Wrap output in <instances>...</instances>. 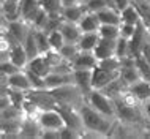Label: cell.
Wrapping results in <instances>:
<instances>
[{
	"label": "cell",
	"mask_w": 150,
	"mask_h": 139,
	"mask_svg": "<svg viewBox=\"0 0 150 139\" xmlns=\"http://www.w3.org/2000/svg\"><path fill=\"white\" fill-rule=\"evenodd\" d=\"M79 114L84 122V138H109L117 118L108 117L93 109L88 103H84L79 108Z\"/></svg>",
	"instance_id": "1"
},
{
	"label": "cell",
	"mask_w": 150,
	"mask_h": 139,
	"mask_svg": "<svg viewBox=\"0 0 150 139\" xmlns=\"http://www.w3.org/2000/svg\"><path fill=\"white\" fill-rule=\"evenodd\" d=\"M51 92L54 95V98L57 100L59 106H63V108L79 109L81 106L86 103V93L81 90L74 82L63 85V87H59V89H54Z\"/></svg>",
	"instance_id": "2"
},
{
	"label": "cell",
	"mask_w": 150,
	"mask_h": 139,
	"mask_svg": "<svg viewBox=\"0 0 150 139\" xmlns=\"http://www.w3.org/2000/svg\"><path fill=\"white\" fill-rule=\"evenodd\" d=\"M86 103H88L93 109H96L98 112L104 114V116L117 118V104H115L114 98L109 96L106 92L92 90L86 96Z\"/></svg>",
	"instance_id": "3"
},
{
	"label": "cell",
	"mask_w": 150,
	"mask_h": 139,
	"mask_svg": "<svg viewBox=\"0 0 150 139\" xmlns=\"http://www.w3.org/2000/svg\"><path fill=\"white\" fill-rule=\"evenodd\" d=\"M36 120L41 125L43 131H60L65 126L63 116L57 109H41L36 116Z\"/></svg>",
	"instance_id": "4"
},
{
	"label": "cell",
	"mask_w": 150,
	"mask_h": 139,
	"mask_svg": "<svg viewBox=\"0 0 150 139\" xmlns=\"http://www.w3.org/2000/svg\"><path fill=\"white\" fill-rule=\"evenodd\" d=\"M5 79H6V87L10 89V90L24 92V93L35 90L33 82H32L29 73H27L25 70H22V71H19V73H14V74H11V76H5Z\"/></svg>",
	"instance_id": "5"
},
{
	"label": "cell",
	"mask_w": 150,
	"mask_h": 139,
	"mask_svg": "<svg viewBox=\"0 0 150 139\" xmlns=\"http://www.w3.org/2000/svg\"><path fill=\"white\" fill-rule=\"evenodd\" d=\"M100 60L93 54V51H79V54L71 62L73 70H95Z\"/></svg>",
	"instance_id": "6"
},
{
	"label": "cell",
	"mask_w": 150,
	"mask_h": 139,
	"mask_svg": "<svg viewBox=\"0 0 150 139\" xmlns=\"http://www.w3.org/2000/svg\"><path fill=\"white\" fill-rule=\"evenodd\" d=\"M120 71H108V70L98 68L93 70V90H103L106 89L115 77H119Z\"/></svg>",
	"instance_id": "7"
},
{
	"label": "cell",
	"mask_w": 150,
	"mask_h": 139,
	"mask_svg": "<svg viewBox=\"0 0 150 139\" xmlns=\"http://www.w3.org/2000/svg\"><path fill=\"white\" fill-rule=\"evenodd\" d=\"M74 84L86 93V96L93 90V70H73Z\"/></svg>",
	"instance_id": "8"
},
{
	"label": "cell",
	"mask_w": 150,
	"mask_h": 139,
	"mask_svg": "<svg viewBox=\"0 0 150 139\" xmlns=\"http://www.w3.org/2000/svg\"><path fill=\"white\" fill-rule=\"evenodd\" d=\"M59 30L62 32L65 43H70V44H78L81 36H82V30H81L79 24L71 22V21H65V19H63V22H62Z\"/></svg>",
	"instance_id": "9"
},
{
	"label": "cell",
	"mask_w": 150,
	"mask_h": 139,
	"mask_svg": "<svg viewBox=\"0 0 150 139\" xmlns=\"http://www.w3.org/2000/svg\"><path fill=\"white\" fill-rule=\"evenodd\" d=\"M0 11L2 18L6 21H16L21 19V0H2L0 2Z\"/></svg>",
	"instance_id": "10"
},
{
	"label": "cell",
	"mask_w": 150,
	"mask_h": 139,
	"mask_svg": "<svg viewBox=\"0 0 150 139\" xmlns=\"http://www.w3.org/2000/svg\"><path fill=\"white\" fill-rule=\"evenodd\" d=\"M0 130L3 138H19L24 118H2L0 120Z\"/></svg>",
	"instance_id": "11"
},
{
	"label": "cell",
	"mask_w": 150,
	"mask_h": 139,
	"mask_svg": "<svg viewBox=\"0 0 150 139\" xmlns=\"http://www.w3.org/2000/svg\"><path fill=\"white\" fill-rule=\"evenodd\" d=\"M19 138H43V128L35 117H25Z\"/></svg>",
	"instance_id": "12"
},
{
	"label": "cell",
	"mask_w": 150,
	"mask_h": 139,
	"mask_svg": "<svg viewBox=\"0 0 150 139\" xmlns=\"http://www.w3.org/2000/svg\"><path fill=\"white\" fill-rule=\"evenodd\" d=\"M25 70H29V71L35 73V74L44 77L52 71V67H51V63H49V60H47L46 55H38V57H35V59L30 60Z\"/></svg>",
	"instance_id": "13"
},
{
	"label": "cell",
	"mask_w": 150,
	"mask_h": 139,
	"mask_svg": "<svg viewBox=\"0 0 150 139\" xmlns=\"http://www.w3.org/2000/svg\"><path fill=\"white\" fill-rule=\"evenodd\" d=\"M115 41L117 40H108V38H101L100 36L98 44L93 49V54L96 55V59L103 60V59H109V57L115 55Z\"/></svg>",
	"instance_id": "14"
},
{
	"label": "cell",
	"mask_w": 150,
	"mask_h": 139,
	"mask_svg": "<svg viewBox=\"0 0 150 139\" xmlns=\"http://www.w3.org/2000/svg\"><path fill=\"white\" fill-rule=\"evenodd\" d=\"M10 60L14 62L18 67H21L22 70L27 68L30 59H29V55H27V51H25V48H24L22 43L14 44V46L10 48Z\"/></svg>",
	"instance_id": "15"
},
{
	"label": "cell",
	"mask_w": 150,
	"mask_h": 139,
	"mask_svg": "<svg viewBox=\"0 0 150 139\" xmlns=\"http://www.w3.org/2000/svg\"><path fill=\"white\" fill-rule=\"evenodd\" d=\"M128 89L134 93V95L139 98L144 104L150 103V81L139 79V81H136V82L129 84Z\"/></svg>",
	"instance_id": "16"
},
{
	"label": "cell",
	"mask_w": 150,
	"mask_h": 139,
	"mask_svg": "<svg viewBox=\"0 0 150 139\" xmlns=\"http://www.w3.org/2000/svg\"><path fill=\"white\" fill-rule=\"evenodd\" d=\"M82 33H88V32H98L101 27L100 18L96 13H90V11H86V14L82 16V19L78 22Z\"/></svg>",
	"instance_id": "17"
},
{
	"label": "cell",
	"mask_w": 150,
	"mask_h": 139,
	"mask_svg": "<svg viewBox=\"0 0 150 139\" xmlns=\"http://www.w3.org/2000/svg\"><path fill=\"white\" fill-rule=\"evenodd\" d=\"M41 8V0H21V18L30 22V19Z\"/></svg>",
	"instance_id": "18"
},
{
	"label": "cell",
	"mask_w": 150,
	"mask_h": 139,
	"mask_svg": "<svg viewBox=\"0 0 150 139\" xmlns=\"http://www.w3.org/2000/svg\"><path fill=\"white\" fill-rule=\"evenodd\" d=\"M86 11H87L86 6H84L82 3H78V5L63 8L62 16H63L65 21H71V22H76V24H78L81 19H82V16L86 14Z\"/></svg>",
	"instance_id": "19"
},
{
	"label": "cell",
	"mask_w": 150,
	"mask_h": 139,
	"mask_svg": "<svg viewBox=\"0 0 150 139\" xmlns=\"http://www.w3.org/2000/svg\"><path fill=\"white\" fill-rule=\"evenodd\" d=\"M122 16V24H129V26H137L142 19H141L139 10L136 8L134 3H131L128 8H125L123 11L120 13Z\"/></svg>",
	"instance_id": "20"
},
{
	"label": "cell",
	"mask_w": 150,
	"mask_h": 139,
	"mask_svg": "<svg viewBox=\"0 0 150 139\" xmlns=\"http://www.w3.org/2000/svg\"><path fill=\"white\" fill-rule=\"evenodd\" d=\"M100 41V33L98 32H88V33H82L78 46L81 51H93L95 46Z\"/></svg>",
	"instance_id": "21"
},
{
	"label": "cell",
	"mask_w": 150,
	"mask_h": 139,
	"mask_svg": "<svg viewBox=\"0 0 150 139\" xmlns=\"http://www.w3.org/2000/svg\"><path fill=\"white\" fill-rule=\"evenodd\" d=\"M96 14H98L101 24H115V26H120L122 24L120 11L112 10V8H104V10H101L100 13H96Z\"/></svg>",
	"instance_id": "22"
},
{
	"label": "cell",
	"mask_w": 150,
	"mask_h": 139,
	"mask_svg": "<svg viewBox=\"0 0 150 139\" xmlns=\"http://www.w3.org/2000/svg\"><path fill=\"white\" fill-rule=\"evenodd\" d=\"M24 44V48H25V51H27V55H29V59H35V57H38V55H41L40 54V48H38V43H36V36H35V28H32L30 30V33L27 35V38H25V41L22 43Z\"/></svg>",
	"instance_id": "23"
},
{
	"label": "cell",
	"mask_w": 150,
	"mask_h": 139,
	"mask_svg": "<svg viewBox=\"0 0 150 139\" xmlns=\"http://www.w3.org/2000/svg\"><path fill=\"white\" fill-rule=\"evenodd\" d=\"M35 36H36V43H38L40 48V54L44 55L49 51H52L51 41H49V33L46 30H40V28H35Z\"/></svg>",
	"instance_id": "24"
},
{
	"label": "cell",
	"mask_w": 150,
	"mask_h": 139,
	"mask_svg": "<svg viewBox=\"0 0 150 139\" xmlns=\"http://www.w3.org/2000/svg\"><path fill=\"white\" fill-rule=\"evenodd\" d=\"M133 3L139 10V14H141L144 26L150 30V0H133Z\"/></svg>",
	"instance_id": "25"
},
{
	"label": "cell",
	"mask_w": 150,
	"mask_h": 139,
	"mask_svg": "<svg viewBox=\"0 0 150 139\" xmlns=\"http://www.w3.org/2000/svg\"><path fill=\"white\" fill-rule=\"evenodd\" d=\"M41 8L49 16H62V0H41Z\"/></svg>",
	"instance_id": "26"
},
{
	"label": "cell",
	"mask_w": 150,
	"mask_h": 139,
	"mask_svg": "<svg viewBox=\"0 0 150 139\" xmlns=\"http://www.w3.org/2000/svg\"><path fill=\"white\" fill-rule=\"evenodd\" d=\"M98 33L101 38L117 40L120 36V26H115V24H101Z\"/></svg>",
	"instance_id": "27"
},
{
	"label": "cell",
	"mask_w": 150,
	"mask_h": 139,
	"mask_svg": "<svg viewBox=\"0 0 150 139\" xmlns=\"http://www.w3.org/2000/svg\"><path fill=\"white\" fill-rule=\"evenodd\" d=\"M98 68L108 70V71H120L122 59H119L117 55H112V57H109V59H103L98 62Z\"/></svg>",
	"instance_id": "28"
},
{
	"label": "cell",
	"mask_w": 150,
	"mask_h": 139,
	"mask_svg": "<svg viewBox=\"0 0 150 139\" xmlns=\"http://www.w3.org/2000/svg\"><path fill=\"white\" fill-rule=\"evenodd\" d=\"M79 51H81V49H79L78 44H70V43H65V44H63V48L60 49L59 52H60V55H62L63 59L67 60V62H70V65H71V62L74 60V57L79 54Z\"/></svg>",
	"instance_id": "29"
},
{
	"label": "cell",
	"mask_w": 150,
	"mask_h": 139,
	"mask_svg": "<svg viewBox=\"0 0 150 139\" xmlns=\"http://www.w3.org/2000/svg\"><path fill=\"white\" fill-rule=\"evenodd\" d=\"M115 55L119 59H125V57H131L129 55V40L119 36L115 41Z\"/></svg>",
	"instance_id": "30"
},
{
	"label": "cell",
	"mask_w": 150,
	"mask_h": 139,
	"mask_svg": "<svg viewBox=\"0 0 150 139\" xmlns=\"http://www.w3.org/2000/svg\"><path fill=\"white\" fill-rule=\"evenodd\" d=\"M19 71H22V68L18 67L14 62H11V60H0V73L3 76H11Z\"/></svg>",
	"instance_id": "31"
},
{
	"label": "cell",
	"mask_w": 150,
	"mask_h": 139,
	"mask_svg": "<svg viewBox=\"0 0 150 139\" xmlns=\"http://www.w3.org/2000/svg\"><path fill=\"white\" fill-rule=\"evenodd\" d=\"M49 41H51V46H52L54 51H60V49L63 48V44H65V38L62 35V32L60 30L49 32Z\"/></svg>",
	"instance_id": "32"
},
{
	"label": "cell",
	"mask_w": 150,
	"mask_h": 139,
	"mask_svg": "<svg viewBox=\"0 0 150 139\" xmlns=\"http://www.w3.org/2000/svg\"><path fill=\"white\" fill-rule=\"evenodd\" d=\"M84 6H86V10L90 11V13H100L101 10L108 8V2L106 0H87V2L84 3Z\"/></svg>",
	"instance_id": "33"
},
{
	"label": "cell",
	"mask_w": 150,
	"mask_h": 139,
	"mask_svg": "<svg viewBox=\"0 0 150 139\" xmlns=\"http://www.w3.org/2000/svg\"><path fill=\"white\" fill-rule=\"evenodd\" d=\"M141 55H142L144 59L149 62V65H150V30L149 28H147V33H145L142 48H141Z\"/></svg>",
	"instance_id": "34"
},
{
	"label": "cell",
	"mask_w": 150,
	"mask_h": 139,
	"mask_svg": "<svg viewBox=\"0 0 150 139\" xmlns=\"http://www.w3.org/2000/svg\"><path fill=\"white\" fill-rule=\"evenodd\" d=\"M136 32V26H129V24H120V36L129 40Z\"/></svg>",
	"instance_id": "35"
},
{
	"label": "cell",
	"mask_w": 150,
	"mask_h": 139,
	"mask_svg": "<svg viewBox=\"0 0 150 139\" xmlns=\"http://www.w3.org/2000/svg\"><path fill=\"white\" fill-rule=\"evenodd\" d=\"M131 3H133V0H114V5L117 8V11H120V13L125 10V8H128Z\"/></svg>",
	"instance_id": "36"
},
{
	"label": "cell",
	"mask_w": 150,
	"mask_h": 139,
	"mask_svg": "<svg viewBox=\"0 0 150 139\" xmlns=\"http://www.w3.org/2000/svg\"><path fill=\"white\" fill-rule=\"evenodd\" d=\"M78 3H79V0H62L63 8H67V6H73V5H78Z\"/></svg>",
	"instance_id": "37"
},
{
	"label": "cell",
	"mask_w": 150,
	"mask_h": 139,
	"mask_svg": "<svg viewBox=\"0 0 150 139\" xmlns=\"http://www.w3.org/2000/svg\"><path fill=\"white\" fill-rule=\"evenodd\" d=\"M144 136H145V138H150V118H149L147 125H145V130H144Z\"/></svg>",
	"instance_id": "38"
},
{
	"label": "cell",
	"mask_w": 150,
	"mask_h": 139,
	"mask_svg": "<svg viewBox=\"0 0 150 139\" xmlns=\"http://www.w3.org/2000/svg\"><path fill=\"white\" fill-rule=\"evenodd\" d=\"M86 2H87V0H79V3H82V5H84Z\"/></svg>",
	"instance_id": "39"
}]
</instances>
